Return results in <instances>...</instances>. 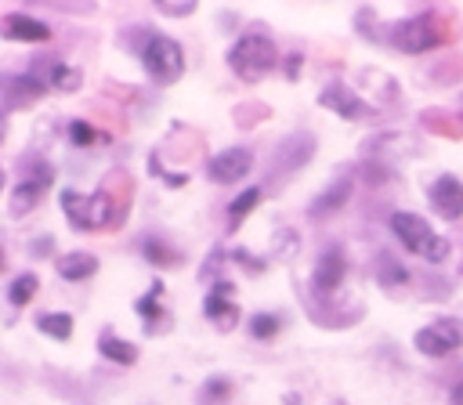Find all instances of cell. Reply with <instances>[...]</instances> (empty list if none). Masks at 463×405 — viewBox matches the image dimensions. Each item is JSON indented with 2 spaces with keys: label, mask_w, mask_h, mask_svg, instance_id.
Listing matches in <instances>:
<instances>
[{
  "label": "cell",
  "mask_w": 463,
  "mask_h": 405,
  "mask_svg": "<svg viewBox=\"0 0 463 405\" xmlns=\"http://www.w3.org/2000/svg\"><path fill=\"white\" fill-rule=\"evenodd\" d=\"M279 318L275 315H253L250 318V336H257V340H271L275 333H279Z\"/></svg>",
  "instance_id": "28"
},
{
  "label": "cell",
  "mask_w": 463,
  "mask_h": 405,
  "mask_svg": "<svg viewBox=\"0 0 463 405\" xmlns=\"http://www.w3.org/2000/svg\"><path fill=\"white\" fill-rule=\"evenodd\" d=\"M69 141H72L76 148H90V145H98V141H101V134H98L90 123L72 119V123H69Z\"/></svg>",
  "instance_id": "27"
},
{
  "label": "cell",
  "mask_w": 463,
  "mask_h": 405,
  "mask_svg": "<svg viewBox=\"0 0 463 405\" xmlns=\"http://www.w3.org/2000/svg\"><path fill=\"white\" fill-rule=\"evenodd\" d=\"M232 260L242 264V268H250V271H264V260H253V253H246V250H235Z\"/></svg>",
  "instance_id": "29"
},
{
  "label": "cell",
  "mask_w": 463,
  "mask_h": 405,
  "mask_svg": "<svg viewBox=\"0 0 463 405\" xmlns=\"http://www.w3.org/2000/svg\"><path fill=\"white\" fill-rule=\"evenodd\" d=\"M452 405H463V380L452 387Z\"/></svg>",
  "instance_id": "32"
},
{
  "label": "cell",
  "mask_w": 463,
  "mask_h": 405,
  "mask_svg": "<svg viewBox=\"0 0 463 405\" xmlns=\"http://www.w3.org/2000/svg\"><path fill=\"white\" fill-rule=\"evenodd\" d=\"M228 65H232V72H235L239 80L257 83L260 76H268V72L279 65V51H275V43H271L268 36L246 33V36H239V40L232 43Z\"/></svg>",
  "instance_id": "2"
},
{
  "label": "cell",
  "mask_w": 463,
  "mask_h": 405,
  "mask_svg": "<svg viewBox=\"0 0 463 405\" xmlns=\"http://www.w3.org/2000/svg\"><path fill=\"white\" fill-rule=\"evenodd\" d=\"M36 286H40V278H36L33 271H25V275H18V278L11 282V289H7V300H11L14 307H25V304L33 300Z\"/></svg>",
  "instance_id": "24"
},
{
  "label": "cell",
  "mask_w": 463,
  "mask_h": 405,
  "mask_svg": "<svg viewBox=\"0 0 463 405\" xmlns=\"http://www.w3.org/2000/svg\"><path fill=\"white\" fill-rule=\"evenodd\" d=\"M250 166H253V155H250V148H224V152H217L210 163H206V174H210V181H217V184H232V181H242L246 174H250Z\"/></svg>",
  "instance_id": "9"
},
{
  "label": "cell",
  "mask_w": 463,
  "mask_h": 405,
  "mask_svg": "<svg viewBox=\"0 0 463 405\" xmlns=\"http://www.w3.org/2000/svg\"><path fill=\"white\" fill-rule=\"evenodd\" d=\"M427 199H430V210L441 221H459L463 217V181L456 174L434 177L430 188H427Z\"/></svg>",
  "instance_id": "8"
},
{
  "label": "cell",
  "mask_w": 463,
  "mask_h": 405,
  "mask_svg": "<svg viewBox=\"0 0 463 405\" xmlns=\"http://www.w3.org/2000/svg\"><path fill=\"white\" fill-rule=\"evenodd\" d=\"M344 275H347V260H344V250H340V246H329V250L318 257V264H315L311 286H315V293L329 297V293H336V289H340Z\"/></svg>",
  "instance_id": "10"
},
{
  "label": "cell",
  "mask_w": 463,
  "mask_h": 405,
  "mask_svg": "<svg viewBox=\"0 0 463 405\" xmlns=\"http://www.w3.org/2000/svg\"><path fill=\"white\" fill-rule=\"evenodd\" d=\"M260 199H264V192H260V188H246V192H239V195L232 199V206H228V221H232V224H239L250 210H257V202H260Z\"/></svg>",
  "instance_id": "22"
},
{
  "label": "cell",
  "mask_w": 463,
  "mask_h": 405,
  "mask_svg": "<svg viewBox=\"0 0 463 405\" xmlns=\"http://www.w3.org/2000/svg\"><path fill=\"white\" fill-rule=\"evenodd\" d=\"M0 141H4V119H0Z\"/></svg>",
  "instance_id": "33"
},
{
  "label": "cell",
  "mask_w": 463,
  "mask_h": 405,
  "mask_svg": "<svg viewBox=\"0 0 463 405\" xmlns=\"http://www.w3.org/2000/svg\"><path fill=\"white\" fill-rule=\"evenodd\" d=\"M94 271H98V257H94V253L76 250V253L58 257V275L69 278V282H80V278H87V275H94Z\"/></svg>",
  "instance_id": "17"
},
{
  "label": "cell",
  "mask_w": 463,
  "mask_h": 405,
  "mask_svg": "<svg viewBox=\"0 0 463 405\" xmlns=\"http://www.w3.org/2000/svg\"><path fill=\"white\" fill-rule=\"evenodd\" d=\"M391 231H394V239H398L409 253H416V257H423V260H430V264H445V260L452 257V242H449L445 235H438L420 213H409V210L391 213Z\"/></svg>",
  "instance_id": "1"
},
{
  "label": "cell",
  "mask_w": 463,
  "mask_h": 405,
  "mask_svg": "<svg viewBox=\"0 0 463 405\" xmlns=\"http://www.w3.org/2000/svg\"><path fill=\"white\" fill-rule=\"evenodd\" d=\"M376 278H380L383 286H405V282H409V271H405L391 253H380V260H376Z\"/></svg>",
  "instance_id": "21"
},
{
  "label": "cell",
  "mask_w": 463,
  "mask_h": 405,
  "mask_svg": "<svg viewBox=\"0 0 463 405\" xmlns=\"http://www.w3.org/2000/svg\"><path fill=\"white\" fill-rule=\"evenodd\" d=\"M0 188H4V170H0Z\"/></svg>",
  "instance_id": "35"
},
{
  "label": "cell",
  "mask_w": 463,
  "mask_h": 405,
  "mask_svg": "<svg viewBox=\"0 0 463 405\" xmlns=\"http://www.w3.org/2000/svg\"><path fill=\"white\" fill-rule=\"evenodd\" d=\"M141 61H145V72L156 83H174L184 72V54L170 36H152L141 51Z\"/></svg>",
  "instance_id": "4"
},
{
  "label": "cell",
  "mask_w": 463,
  "mask_h": 405,
  "mask_svg": "<svg viewBox=\"0 0 463 405\" xmlns=\"http://www.w3.org/2000/svg\"><path fill=\"white\" fill-rule=\"evenodd\" d=\"M311 152H315V141H311L307 134L286 137L282 148H279V166H282V170H297V166H304V163L311 159Z\"/></svg>",
  "instance_id": "16"
},
{
  "label": "cell",
  "mask_w": 463,
  "mask_h": 405,
  "mask_svg": "<svg viewBox=\"0 0 463 405\" xmlns=\"http://www.w3.org/2000/svg\"><path fill=\"white\" fill-rule=\"evenodd\" d=\"M318 105L333 108L340 119H365V116H373V108H369L354 90H347L344 83H329V87L318 94Z\"/></svg>",
  "instance_id": "11"
},
{
  "label": "cell",
  "mask_w": 463,
  "mask_h": 405,
  "mask_svg": "<svg viewBox=\"0 0 463 405\" xmlns=\"http://www.w3.org/2000/svg\"><path fill=\"white\" fill-rule=\"evenodd\" d=\"M141 253H145V260H148V264H156V268H170V264H177V253H174V250H166L156 235L141 239Z\"/></svg>",
  "instance_id": "23"
},
{
  "label": "cell",
  "mask_w": 463,
  "mask_h": 405,
  "mask_svg": "<svg viewBox=\"0 0 463 405\" xmlns=\"http://www.w3.org/2000/svg\"><path fill=\"white\" fill-rule=\"evenodd\" d=\"M232 394V383L224 380V376H210L206 383H203V391H199V405H217V401H224Z\"/></svg>",
  "instance_id": "26"
},
{
  "label": "cell",
  "mask_w": 463,
  "mask_h": 405,
  "mask_svg": "<svg viewBox=\"0 0 463 405\" xmlns=\"http://www.w3.org/2000/svg\"><path fill=\"white\" fill-rule=\"evenodd\" d=\"M391 43H394L398 51H405V54H423V51H430V47L445 43V29H441L430 14L405 18V22H398V25H394Z\"/></svg>",
  "instance_id": "6"
},
{
  "label": "cell",
  "mask_w": 463,
  "mask_h": 405,
  "mask_svg": "<svg viewBox=\"0 0 463 405\" xmlns=\"http://www.w3.org/2000/svg\"><path fill=\"white\" fill-rule=\"evenodd\" d=\"M47 83L58 87V90H76V87H80V72L69 69V65H61V61H54V65L47 69Z\"/></svg>",
  "instance_id": "25"
},
{
  "label": "cell",
  "mask_w": 463,
  "mask_h": 405,
  "mask_svg": "<svg viewBox=\"0 0 463 405\" xmlns=\"http://www.w3.org/2000/svg\"><path fill=\"white\" fill-rule=\"evenodd\" d=\"M0 268H4V250H0Z\"/></svg>",
  "instance_id": "34"
},
{
  "label": "cell",
  "mask_w": 463,
  "mask_h": 405,
  "mask_svg": "<svg viewBox=\"0 0 463 405\" xmlns=\"http://www.w3.org/2000/svg\"><path fill=\"white\" fill-rule=\"evenodd\" d=\"M297 72H300V54H293V58L286 61V76H289V80H297Z\"/></svg>",
  "instance_id": "31"
},
{
  "label": "cell",
  "mask_w": 463,
  "mask_h": 405,
  "mask_svg": "<svg viewBox=\"0 0 463 405\" xmlns=\"http://www.w3.org/2000/svg\"><path fill=\"white\" fill-rule=\"evenodd\" d=\"M412 347L427 358H445V354L463 347V322L459 318H434L430 325L416 329Z\"/></svg>",
  "instance_id": "5"
},
{
  "label": "cell",
  "mask_w": 463,
  "mask_h": 405,
  "mask_svg": "<svg viewBox=\"0 0 463 405\" xmlns=\"http://www.w3.org/2000/svg\"><path fill=\"white\" fill-rule=\"evenodd\" d=\"M43 87H47V83L36 80L33 72H22V76H0V98H4L11 108L36 101V98L43 94Z\"/></svg>",
  "instance_id": "13"
},
{
  "label": "cell",
  "mask_w": 463,
  "mask_h": 405,
  "mask_svg": "<svg viewBox=\"0 0 463 405\" xmlns=\"http://www.w3.org/2000/svg\"><path fill=\"white\" fill-rule=\"evenodd\" d=\"M36 329L47 333V336H54V340H69L72 336V315H65V311H43V315H36Z\"/></svg>",
  "instance_id": "20"
},
{
  "label": "cell",
  "mask_w": 463,
  "mask_h": 405,
  "mask_svg": "<svg viewBox=\"0 0 463 405\" xmlns=\"http://www.w3.org/2000/svg\"><path fill=\"white\" fill-rule=\"evenodd\" d=\"M98 351H101L109 362H116V365H134V362H137V347H134L130 340H123V336H112V333H101Z\"/></svg>",
  "instance_id": "18"
},
{
  "label": "cell",
  "mask_w": 463,
  "mask_h": 405,
  "mask_svg": "<svg viewBox=\"0 0 463 405\" xmlns=\"http://www.w3.org/2000/svg\"><path fill=\"white\" fill-rule=\"evenodd\" d=\"M58 199H61V210H65V217H69V224H72L76 231H101V228H109L112 217H116V206H112V199H109L105 192L80 195V192L65 188Z\"/></svg>",
  "instance_id": "3"
},
{
  "label": "cell",
  "mask_w": 463,
  "mask_h": 405,
  "mask_svg": "<svg viewBox=\"0 0 463 405\" xmlns=\"http://www.w3.org/2000/svg\"><path fill=\"white\" fill-rule=\"evenodd\" d=\"M0 33L7 40H18V43H43V40H51V25L40 22V18H29V14H7L0 22Z\"/></svg>",
  "instance_id": "14"
},
{
  "label": "cell",
  "mask_w": 463,
  "mask_h": 405,
  "mask_svg": "<svg viewBox=\"0 0 463 405\" xmlns=\"http://www.w3.org/2000/svg\"><path fill=\"white\" fill-rule=\"evenodd\" d=\"M159 297H163V282H152V289H148V293H145V297H141V300L134 304L148 333H156V329H159V318L166 315V311L159 307Z\"/></svg>",
  "instance_id": "19"
},
{
  "label": "cell",
  "mask_w": 463,
  "mask_h": 405,
  "mask_svg": "<svg viewBox=\"0 0 463 405\" xmlns=\"http://www.w3.org/2000/svg\"><path fill=\"white\" fill-rule=\"evenodd\" d=\"M163 14H174V18H184V14H192L195 11V4H156Z\"/></svg>",
  "instance_id": "30"
},
{
  "label": "cell",
  "mask_w": 463,
  "mask_h": 405,
  "mask_svg": "<svg viewBox=\"0 0 463 405\" xmlns=\"http://www.w3.org/2000/svg\"><path fill=\"white\" fill-rule=\"evenodd\" d=\"M203 307H206V318L217 329H232L239 322V307L232 300V286L228 282H213L210 293H206V300H203Z\"/></svg>",
  "instance_id": "12"
},
{
  "label": "cell",
  "mask_w": 463,
  "mask_h": 405,
  "mask_svg": "<svg viewBox=\"0 0 463 405\" xmlns=\"http://www.w3.org/2000/svg\"><path fill=\"white\" fill-rule=\"evenodd\" d=\"M351 188H354V177H351V174H340L326 192L315 195V202L307 206V213H311V217H329V213H336V210L351 199Z\"/></svg>",
  "instance_id": "15"
},
{
  "label": "cell",
  "mask_w": 463,
  "mask_h": 405,
  "mask_svg": "<svg viewBox=\"0 0 463 405\" xmlns=\"http://www.w3.org/2000/svg\"><path fill=\"white\" fill-rule=\"evenodd\" d=\"M51 181H54V170H51V163H33V166L25 170V177L18 181L14 195H11V213H14V217L29 213V210L40 202V195L51 188Z\"/></svg>",
  "instance_id": "7"
}]
</instances>
